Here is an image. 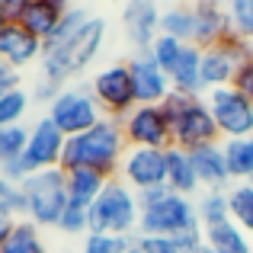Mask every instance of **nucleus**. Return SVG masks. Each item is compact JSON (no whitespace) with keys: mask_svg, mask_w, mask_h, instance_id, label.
<instances>
[{"mask_svg":"<svg viewBox=\"0 0 253 253\" xmlns=\"http://www.w3.org/2000/svg\"><path fill=\"white\" fill-rule=\"evenodd\" d=\"M125 154H128V138H125L122 119L103 116L90 131L74 135V138L64 141L61 170L84 167V170H96V173H103V176L116 179Z\"/></svg>","mask_w":253,"mask_h":253,"instance_id":"f257e3e1","label":"nucleus"},{"mask_svg":"<svg viewBox=\"0 0 253 253\" xmlns=\"http://www.w3.org/2000/svg\"><path fill=\"white\" fill-rule=\"evenodd\" d=\"M103 42H106V19L90 16L86 26L74 39H68V42H61V45H45L42 61H39L42 64V74L51 77V81H58V84H68L71 77L84 74L99 58Z\"/></svg>","mask_w":253,"mask_h":253,"instance_id":"f03ea898","label":"nucleus"},{"mask_svg":"<svg viewBox=\"0 0 253 253\" xmlns=\"http://www.w3.org/2000/svg\"><path fill=\"white\" fill-rule=\"evenodd\" d=\"M141 202V221H138V234H151V237H176L183 231L199 224V211L196 202L189 196H176L167 186L138 192Z\"/></svg>","mask_w":253,"mask_h":253,"instance_id":"7ed1b4c3","label":"nucleus"},{"mask_svg":"<svg viewBox=\"0 0 253 253\" xmlns=\"http://www.w3.org/2000/svg\"><path fill=\"white\" fill-rule=\"evenodd\" d=\"M164 116H167V122H170V135H173V144H176V148L192 151V148H199V144L221 141L205 96H186V93L173 90L167 96V103H164Z\"/></svg>","mask_w":253,"mask_h":253,"instance_id":"20e7f679","label":"nucleus"},{"mask_svg":"<svg viewBox=\"0 0 253 253\" xmlns=\"http://www.w3.org/2000/svg\"><path fill=\"white\" fill-rule=\"evenodd\" d=\"M141 221V202L138 192L128 189L122 179H109L99 199L90 205V234H119L135 237Z\"/></svg>","mask_w":253,"mask_h":253,"instance_id":"39448f33","label":"nucleus"},{"mask_svg":"<svg viewBox=\"0 0 253 253\" xmlns=\"http://www.w3.org/2000/svg\"><path fill=\"white\" fill-rule=\"evenodd\" d=\"M26 196V221L36 228H58L64 209H68V173L61 167H51L42 173H32L23 179Z\"/></svg>","mask_w":253,"mask_h":253,"instance_id":"423d86ee","label":"nucleus"},{"mask_svg":"<svg viewBox=\"0 0 253 253\" xmlns=\"http://www.w3.org/2000/svg\"><path fill=\"white\" fill-rule=\"evenodd\" d=\"M64 141H68V138L58 131V125L51 122L48 116H42V119H39V122L29 128V141H26L23 157H19L16 164H10V167H3L0 173H3L6 179H16V183H23V179L32 176V173L61 167Z\"/></svg>","mask_w":253,"mask_h":253,"instance_id":"0eeeda50","label":"nucleus"},{"mask_svg":"<svg viewBox=\"0 0 253 253\" xmlns=\"http://www.w3.org/2000/svg\"><path fill=\"white\" fill-rule=\"evenodd\" d=\"M48 119L58 125V131L64 138H74V135L90 131L103 119V109H99L90 84H68L48 103Z\"/></svg>","mask_w":253,"mask_h":253,"instance_id":"6e6552de","label":"nucleus"},{"mask_svg":"<svg viewBox=\"0 0 253 253\" xmlns=\"http://www.w3.org/2000/svg\"><path fill=\"white\" fill-rule=\"evenodd\" d=\"M205 99H209V109L221 141L253 135V99L247 93H241L237 86H224V90L205 93Z\"/></svg>","mask_w":253,"mask_h":253,"instance_id":"1a4fd4ad","label":"nucleus"},{"mask_svg":"<svg viewBox=\"0 0 253 253\" xmlns=\"http://www.w3.org/2000/svg\"><path fill=\"white\" fill-rule=\"evenodd\" d=\"M90 90H93V96H96L103 116H109V119H125L138 106L135 86H131V74H128V64L125 61L96 71V74L90 77Z\"/></svg>","mask_w":253,"mask_h":253,"instance_id":"9d476101","label":"nucleus"},{"mask_svg":"<svg viewBox=\"0 0 253 253\" xmlns=\"http://www.w3.org/2000/svg\"><path fill=\"white\" fill-rule=\"evenodd\" d=\"M128 148H157L167 151L173 148V135H170V122L164 116V106H135L128 116L122 119Z\"/></svg>","mask_w":253,"mask_h":253,"instance_id":"9b49d317","label":"nucleus"},{"mask_svg":"<svg viewBox=\"0 0 253 253\" xmlns=\"http://www.w3.org/2000/svg\"><path fill=\"white\" fill-rule=\"evenodd\" d=\"M119 179L135 192H148L157 186H167V151L157 148H128Z\"/></svg>","mask_w":253,"mask_h":253,"instance_id":"f8f14e48","label":"nucleus"},{"mask_svg":"<svg viewBox=\"0 0 253 253\" xmlns=\"http://www.w3.org/2000/svg\"><path fill=\"white\" fill-rule=\"evenodd\" d=\"M125 64H128L138 106H164V103H167V96L173 93L170 74L154 61V58H151V51H135Z\"/></svg>","mask_w":253,"mask_h":253,"instance_id":"ddd939ff","label":"nucleus"},{"mask_svg":"<svg viewBox=\"0 0 253 253\" xmlns=\"http://www.w3.org/2000/svg\"><path fill=\"white\" fill-rule=\"evenodd\" d=\"M161 13L157 0H128L122 6V32L135 51H148L161 36Z\"/></svg>","mask_w":253,"mask_h":253,"instance_id":"4468645a","label":"nucleus"},{"mask_svg":"<svg viewBox=\"0 0 253 253\" xmlns=\"http://www.w3.org/2000/svg\"><path fill=\"white\" fill-rule=\"evenodd\" d=\"M42 51H45V42L39 36H32L23 23H6L0 29V64L13 71H23L29 64L42 61Z\"/></svg>","mask_w":253,"mask_h":253,"instance_id":"2eb2a0df","label":"nucleus"},{"mask_svg":"<svg viewBox=\"0 0 253 253\" xmlns=\"http://www.w3.org/2000/svg\"><path fill=\"white\" fill-rule=\"evenodd\" d=\"M192 164H196V176L202 189H228L231 186V173H228V161H224V148L221 141H209L189 151Z\"/></svg>","mask_w":253,"mask_h":253,"instance_id":"dca6fc26","label":"nucleus"},{"mask_svg":"<svg viewBox=\"0 0 253 253\" xmlns=\"http://www.w3.org/2000/svg\"><path fill=\"white\" fill-rule=\"evenodd\" d=\"M192 13H196V36L192 45L199 48H211V45H221L231 36V19L224 6L205 3V0H192Z\"/></svg>","mask_w":253,"mask_h":253,"instance_id":"f3484780","label":"nucleus"},{"mask_svg":"<svg viewBox=\"0 0 253 253\" xmlns=\"http://www.w3.org/2000/svg\"><path fill=\"white\" fill-rule=\"evenodd\" d=\"M170 84L176 93L186 96H202V48L199 45H186L179 61L170 68Z\"/></svg>","mask_w":253,"mask_h":253,"instance_id":"a211bd4d","label":"nucleus"},{"mask_svg":"<svg viewBox=\"0 0 253 253\" xmlns=\"http://www.w3.org/2000/svg\"><path fill=\"white\" fill-rule=\"evenodd\" d=\"M237 64L221 45H211V48H202V90H224V86L234 84Z\"/></svg>","mask_w":253,"mask_h":253,"instance_id":"6ab92c4d","label":"nucleus"},{"mask_svg":"<svg viewBox=\"0 0 253 253\" xmlns=\"http://www.w3.org/2000/svg\"><path fill=\"white\" fill-rule=\"evenodd\" d=\"M167 189L176 192V196H192L199 186L196 176V164H192V154L186 148H167Z\"/></svg>","mask_w":253,"mask_h":253,"instance_id":"aec40b11","label":"nucleus"},{"mask_svg":"<svg viewBox=\"0 0 253 253\" xmlns=\"http://www.w3.org/2000/svg\"><path fill=\"white\" fill-rule=\"evenodd\" d=\"M224 161H228L231 183H253V135L247 138H224Z\"/></svg>","mask_w":253,"mask_h":253,"instance_id":"412c9836","label":"nucleus"},{"mask_svg":"<svg viewBox=\"0 0 253 253\" xmlns=\"http://www.w3.org/2000/svg\"><path fill=\"white\" fill-rule=\"evenodd\" d=\"M68 173V199L77 205H84V209H90L93 202L99 199V192L106 189V183H109V176H103V173L96 170H64Z\"/></svg>","mask_w":253,"mask_h":253,"instance_id":"4be33fe9","label":"nucleus"},{"mask_svg":"<svg viewBox=\"0 0 253 253\" xmlns=\"http://www.w3.org/2000/svg\"><path fill=\"white\" fill-rule=\"evenodd\" d=\"M205 244L215 253H253V237L244 228H237L234 221L205 228Z\"/></svg>","mask_w":253,"mask_h":253,"instance_id":"5701e85b","label":"nucleus"},{"mask_svg":"<svg viewBox=\"0 0 253 253\" xmlns=\"http://www.w3.org/2000/svg\"><path fill=\"white\" fill-rule=\"evenodd\" d=\"M161 36H170L183 45H192V36H196V13H192V3H170L167 10L161 13Z\"/></svg>","mask_w":253,"mask_h":253,"instance_id":"b1692460","label":"nucleus"},{"mask_svg":"<svg viewBox=\"0 0 253 253\" xmlns=\"http://www.w3.org/2000/svg\"><path fill=\"white\" fill-rule=\"evenodd\" d=\"M61 16H64V10H58L55 3H48V0H32L29 10H26V16L19 19V23H23L32 36H39L45 42V39H51V32L58 29Z\"/></svg>","mask_w":253,"mask_h":253,"instance_id":"393cba45","label":"nucleus"},{"mask_svg":"<svg viewBox=\"0 0 253 253\" xmlns=\"http://www.w3.org/2000/svg\"><path fill=\"white\" fill-rule=\"evenodd\" d=\"M196 211H199V224H202V228H215V224L231 221L228 189H205L196 202Z\"/></svg>","mask_w":253,"mask_h":253,"instance_id":"a878e982","label":"nucleus"},{"mask_svg":"<svg viewBox=\"0 0 253 253\" xmlns=\"http://www.w3.org/2000/svg\"><path fill=\"white\" fill-rule=\"evenodd\" d=\"M228 209H231V221L253 237V183L228 186Z\"/></svg>","mask_w":253,"mask_h":253,"instance_id":"bb28decb","label":"nucleus"},{"mask_svg":"<svg viewBox=\"0 0 253 253\" xmlns=\"http://www.w3.org/2000/svg\"><path fill=\"white\" fill-rule=\"evenodd\" d=\"M39 231H42V228H36L32 221L19 218V221L13 224V234L6 237V244L0 247V253H48Z\"/></svg>","mask_w":253,"mask_h":253,"instance_id":"cd10ccee","label":"nucleus"},{"mask_svg":"<svg viewBox=\"0 0 253 253\" xmlns=\"http://www.w3.org/2000/svg\"><path fill=\"white\" fill-rule=\"evenodd\" d=\"M29 106H32V93L26 90V86L3 93V96H0V128H6V125H23Z\"/></svg>","mask_w":253,"mask_h":253,"instance_id":"c85d7f7f","label":"nucleus"},{"mask_svg":"<svg viewBox=\"0 0 253 253\" xmlns=\"http://www.w3.org/2000/svg\"><path fill=\"white\" fill-rule=\"evenodd\" d=\"M26 141H29V128L26 125H6V128H0V170L23 157Z\"/></svg>","mask_w":253,"mask_h":253,"instance_id":"c756f323","label":"nucleus"},{"mask_svg":"<svg viewBox=\"0 0 253 253\" xmlns=\"http://www.w3.org/2000/svg\"><path fill=\"white\" fill-rule=\"evenodd\" d=\"M0 218H10V221L26 218L23 183H16V179H6L3 173H0Z\"/></svg>","mask_w":253,"mask_h":253,"instance_id":"7c9ffc66","label":"nucleus"},{"mask_svg":"<svg viewBox=\"0 0 253 253\" xmlns=\"http://www.w3.org/2000/svg\"><path fill=\"white\" fill-rule=\"evenodd\" d=\"M224 10L231 19V32L253 42V0H231Z\"/></svg>","mask_w":253,"mask_h":253,"instance_id":"2f4dec72","label":"nucleus"},{"mask_svg":"<svg viewBox=\"0 0 253 253\" xmlns=\"http://www.w3.org/2000/svg\"><path fill=\"white\" fill-rule=\"evenodd\" d=\"M138 237V234H135ZM135 237H119V234H86L84 253H128L135 247Z\"/></svg>","mask_w":253,"mask_h":253,"instance_id":"473e14b6","label":"nucleus"},{"mask_svg":"<svg viewBox=\"0 0 253 253\" xmlns=\"http://www.w3.org/2000/svg\"><path fill=\"white\" fill-rule=\"evenodd\" d=\"M183 48H186V45H183V42H176V39H170V36H157V39H154V45H151L148 51H151V58H154V61L170 74V68L179 61Z\"/></svg>","mask_w":253,"mask_h":253,"instance_id":"72a5a7b5","label":"nucleus"},{"mask_svg":"<svg viewBox=\"0 0 253 253\" xmlns=\"http://www.w3.org/2000/svg\"><path fill=\"white\" fill-rule=\"evenodd\" d=\"M58 231H64V234H90V209H84V205L77 202H68V209H64L61 221H58Z\"/></svg>","mask_w":253,"mask_h":253,"instance_id":"f704fd0d","label":"nucleus"},{"mask_svg":"<svg viewBox=\"0 0 253 253\" xmlns=\"http://www.w3.org/2000/svg\"><path fill=\"white\" fill-rule=\"evenodd\" d=\"M221 48L228 51L231 58H234L237 68H241V64H247V61H253V42H247V39H241V36H234V32H231V36L221 42Z\"/></svg>","mask_w":253,"mask_h":253,"instance_id":"c9c22d12","label":"nucleus"},{"mask_svg":"<svg viewBox=\"0 0 253 253\" xmlns=\"http://www.w3.org/2000/svg\"><path fill=\"white\" fill-rule=\"evenodd\" d=\"M64 86H68V84H58V81H51V77H39V81L36 84H32V103H45V106H48L51 103V99H55L58 96V93H61L64 90Z\"/></svg>","mask_w":253,"mask_h":253,"instance_id":"e433bc0d","label":"nucleus"},{"mask_svg":"<svg viewBox=\"0 0 253 253\" xmlns=\"http://www.w3.org/2000/svg\"><path fill=\"white\" fill-rule=\"evenodd\" d=\"M135 247L141 253H179V247L173 244V237H151V234H138Z\"/></svg>","mask_w":253,"mask_h":253,"instance_id":"4c0bfd02","label":"nucleus"},{"mask_svg":"<svg viewBox=\"0 0 253 253\" xmlns=\"http://www.w3.org/2000/svg\"><path fill=\"white\" fill-rule=\"evenodd\" d=\"M29 3H32V0H0L6 23H19V19L26 16V10H29Z\"/></svg>","mask_w":253,"mask_h":253,"instance_id":"58836bf2","label":"nucleus"},{"mask_svg":"<svg viewBox=\"0 0 253 253\" xmlns=\"http://www.w3.org/2000/svg\"><path fill=\"white\" fill-rule=\"evenodd\" d=\"M23 86V77H19V71H13V68H6V64H0V96L3 93H10V90H19Z\"/></svg>","mask_w":253,"mask_h":253,"instance_id":"ea45409f","label":"nucleus"},{"mask_svg":"<svg viewBox=\"0 0 253 253\" xmlns=\"http://www.w3.org/2000/svg\"><path fill=\"white\" fill-rule=\"evenodd\" d=\"M13 224H16V221H10V218H0V247H3L6 237L13 234Z\"/></svg>","mask_w":253,"mask_h":253,"instance_id":"a19ab883","label":"nucleus"},{"mask_svg":"<svg viewBox=\"0 0 253 253\" xmlns=\"http://www.w3.org/2000/svg\"><path fill=\"white\" fill-rule=\"evenodd\" d=\"M48 3H55V6H58V10H64V13H68V10H71V6H74V3H71V0H48Z\"/></svg>","mask_w":253,"mask_h":253,"instance_id":"79ce46f5","label":"nucleus"},{"mask_svg":"<svg viewBox=\"0 0 253 253\" xmlns=\"http://www.w3.org/2000/svg\"><path fill=\"white\" fill-rule=\"evenodd\" d=\"M205 3H215V6H228L231 0H205Z\"/></svg>","mask_w":253,"mask_h":253,"instance_id":"37998d69","label":"nucleus"},{"mask_svg":"<svg viewBox=\"0 0 253 253\" xmlns=\"http://www.w3.org/2000/svg\"><path fill=\"white\" fill-rule=\"evenodd\" d=\"M196 253H215V250H211V247H209V244H202V247H199Z\"/></svg>","mask_w":253,"mask_h":253,"instance_id":"c03bdc74","label":"nucleus"},{"mask_svg":"<svg viewBox=\"0 0 253 253\" xmlns=\"http://www.w3.org/2000/svg\"><path fill=\"white\" fill-rule=\"evenodd\" d=\"M6 26V16H3V6H0V29Z\"/></svg>","mask_w":253,"mask_h":253,"instance_id":"a18cd8bd","label":"nucleus"},{"mask_svg":"<svg viewBox=\"0 0 253 253\" xmlns=\"http://www.w3.org/2000/svg\"><path fill=\"white\" fill-rule=\"evenodd\" d=\"M128 253H141V250H138V247H131V250H128Z\"/></svg>","mask_w":253,"mask_h":253,"instance_id":"49530a36","label":"nucleus"},{"mask_svg":"<svg viewBox=\"0 0 253 253\" xmlns=\"http://www.w3.org/2000/svg\"><path fill=\"white\" fill-rule=\"evenodd\" d=\"M250 99H253V93H250Z\"/></svg>","mask_w":253,"mask_h":253,"instance_id":"de8ad7c7","label":"nucleus"}]
</instances>
